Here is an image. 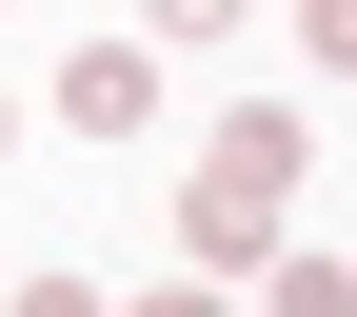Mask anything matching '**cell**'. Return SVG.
<instances>
[{
    "mask_svg": "<svg viewBox=\"0 0 357 317\" xmlns=\"http://www.w3.org/2000/svg\"><path fill=\"white\" fill-rule=\"evenodd\" d=\"M20 317H119V297H79V278H20Z\"/></svg>",
    "mask_w": 357,
    "mask_h": 317,
    "instance_id": "obj_5",
    "label": "cell"
},
{
    "mask_svg": "<svg viewBox=\"0 0 357 317\" xmlns=\"http://www.w3.org/2000/svg\"><path fill=\"white\" fill-rule=\"evenodd\" d=\"M139 100H159V60H139V40H79V60H60V119H100V139H119Z\"/></svg>",
    "mask_w": 357,
    "mask_h": 317,
    "instance_id": "obj_2",
    "label": "cell"
},
{
    "mask_svg": "<svg viewBox=\"0 0 357 317\" xmlns=\"http://www.w3.org/2000/svg\"><path fill=\"white\" fill-rule=\"evenodd\" d=\"M298 119H218L199 178H178V238H199V278H238V258H278V218H298Z\"/></svg>",
    "mask_w": 357,
    "mask_h": 317,
    "instance_id": "obj_1",
    "label": "cell"
},
{
    "mask_svg": "<svg viewBox=\"0 0 357 317\" xmlns=\"http://www.w3.org/2000/svg\"><path fill=\"white\" fill-rule=\"evenodd\" d=\"M298 40H318V60H337V79H357V0H298Z\"/></svg>",
    "mask_w": 357,
    "mask_h": 317,
    "instance_id": "obj_3",
    "label": "cell"
},
{
    "mask_svg": "<svg viewBox=\"0 0 357 317\" xmlns=\"http://www.w3.org/2000/svg\"><path fill=\"white\" fill-rule=\"evenodd\" d=\"M159 40H238V0H159Z\"/></svg>",
    "mask_w": 357,
    "mask_h": 317,
    "instance_id": "obj_4",
    "label": "cell"
},
{
    "mask_svg": "<svg viewBox=\"0 0 357 317\" xmlns=\"http://www.w3.org/2000/svg\"><path fill=\"white\" fill-rule=\"evenodd\" d=\"M139 317H218V278H178V297H139Z\"/></svg>",
    "mask_w": 357,
    "mask_h": 317,
    "instance_id": "obj_6",
    "label": "cell"
}]
</instances>
